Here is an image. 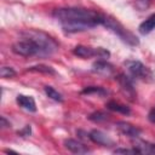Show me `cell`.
<instances>
[{"label":"cell","instance_id":"obj_7","mask_svg":"<svg viewBox=\"0 0 155 155\" xmlns=\"http://www.w3.org/2000/svg\"><path fill=\"white\" fill-rule=\"evenodd\" d=\"M88 139H91L93 143H97V144L103 145V147L114 145V140L111 138H109V136H107L104 132H102L99 130H92L88 133Z\"/></svg>","mask_w":155,"mask_h":155},{"label":"cell","instance_id":"obj_11","mask_svg":"<svg viewBox=\"0 0 155 155\" xmlns=\"http://www.w3.org/2000/svg\"><path fill=\"white\" fill-rule=\"evenodd\" d=\"M73 53L80 58H91V57H97L98 56V50L93 48V47H88V46H82V45H78L74 47Z\"/></svg>","mask_w":155,"mask_h":155},{"label":"cell","instance_id":"obj_23","mask_svg":"<svg viewBox=\"0 0 155 155\" xmlns=\"http://www.w3.org/2000/svg\"><path fill=\"white\" fill-rule=\"evenodd\" d=\"M0 122H1V124H0V126H1V127H4V128H5V127H10V126H11L10 121H7V120L5 119V116H1V117H0Z\"/></svg>","mask_w":155,"mask_h":155},{"label":"cell","instance_id":"obj_12","mask_svg":"<svg viewBox=\"0 0 155 155\" xmlns=\"http://www.w3.org/2000/svg\"><path fill=\"white\" fill-rule=\"evenodd\" d=\"M134 145L133 148L138 150L139 154H155V144L140 140L138 138H134Z\"/></svg>","mask_w":155,"mask_h":155},{"label":"cell","instance_id":"obj_2","mask_svg":"<svg viewBox=\"0 0 155 155\" xmlns=\"http://www.w3.org/2000/svg\"><path fill=\"white\" fill-rule=\"evenodd\" d=\"M58 48L57 42L45 33L28 30L23 38L12 45V52L22 57H47Z\"/></svg>","mask_w":155,"mask_h":155},{"label":"cell","instance_id":"obj_13","mask_svg":"<svg viewBox=\"0 0 155 155\" xmlns=\"http://www.w3.org/2000/svg\"><path fill=\"white\" fill-rule=\"evenodd\" d=\"M155 29V13H153L151 16H149L144 22H142L138 27V30L142 35L149 34L150 31H153Z\"/></svg>","mask_w":155,"mask_h":155},{"label":"cell","instance_id":"obj_22","mask_svg":"<svg viewBox=\"0 0 155 155\" xmlns=\"http://www.w3.org/2000/svg\"><path fill=\"white\" fill-rule=\"evenodd\" d=\"M30 126L29 125H27L22 131H18V134L19 136H22V137H28V136H30Z\"/></svg>","mask_w":155,"mask_h":155},{"label":"cell","instance_id":"obj_3","mask_svg":"<svg viewBox=\"0 0 155 155\" xmlns=\"http://www.w3.org/2000/svg\"><path fill=\"white\" fill-rule=\"evenodd\" d=\"M101 25H103L107 29H109L110 31H113L115 35H117L124 42H126L130 46H137L139 44V40L137 39L136 35H133L127 28H125L117 19H115V18L108 16V15L102 13Z\"/></svg>","mask_w":155,"mask_h":155},{"label":"cell","instance_id":"obj_15","mask_svg":"<svg viewBox=\"0 0 155 155\" xmlns=\"http://www.w3.org/2000/svg\"><path fill=\"white\" fill-rule=\"evenodd\" d=\"M82 94H97V96H107L109 92L107 90H104L103 87H99V86H88V87H85L82 91H81Z\"/></svg>","mask_w":155,"mask_h":155},{"label":"cell","instance_id":"obj_24","mask_svg":"<svg viewBox=\"0 0 155 155\" xmlns=\"http://www.w3.org/2000/svg\"><path fill=\"white\" fill-rule=\"evenodd\" d=\"M148 119H149V121L150 122H153V124H155V107L149 111V115H148Z\"/></svg>","mask_w":155,"mask_h":155},{"label":"cell","instance_id":"obj_5","mask_svg":"<svg viewBox=\"0 0 155 155\" xmlns=\"http://www.w3.org/2000/svg\"><path fill=\"white\" fill-rule=\"evenodd\" d=\"M119 85H120V90L121 92L130 99V101H136V91H134V87H133V82H132V79L130 76H127L126 74H119L117 78H116Z\"/></svg>","mask_w":155,"mask_h":155},{"label":"cell","instance_id":"obj_8","mask_svg":"<svg viewBox=\"0 0 155 155\" xmlns=\"http://www.w3.org/2000/svg\"><path fill=\"white\" fill-rule=\"evenodd\" d=\"M115 126L122 134H125L127 137H131V138H138L140 132H142L138 127H136V126H133V125H131L126 121H117L115 124Z\"/></svg>","mask_w":155,"mask_h":155},{"label":"cell","instance_id":"obj_1","mask_svg":"<svg viewBox=\"0 0 155 155\" xmlns=\"http://www.w3.org/2000/svg\"><path fill=\"white\" fill-rule=\"evenodd\" d=\"M52 16L61 23L65 33L85 31L99 25L102 21V13L81 7L56 8L52 12Z\"/></svg>","mask_w":155,"mask_h":155},{"label":"cell","instance_id":"obj_14","mask_svg":"<svg viewBox=\"0 0 155 155\" xmlns=\"http://www.w3.org/2000/svg\"><path fill=\"white\" fill-rule=\"evenodd\" d=\"M107 108L109 110H113V111H116V113H121L124 115H130L131 114V109L125 105V104H120L115 101H110L107 103Z\"/></svg>","mask_w":155,"mask_h":155},{"label":"cell","instance_id":"obj_18","mask_svg":"<svg viewBox=\"0 0 155 155\" xmlns=\"http://www.w3.org/2000/svg\"><path fill=\"white\" fill-rule=\"evenodd\" d=\"M16 75V71L11 68V67H1L0 69V76L2 79H8V78H13Z\"/></svg>","mask_w":155,"mask_h":155},{"label":"cell","instance_id":"obj_21","mask_svg":"<svg viewBox=\"0 0 155 155\" xmlns=\"http://www.w3.org/2000/svg\"><path fill=\"white\" fill-rule=\"evenodd\" d=\"M115 154H139L137 149H125V148H117L114 150Z\"/></svg>","mask_w":155,"mask_h":155},{"label":"cell","instance_id":"obj_10","mask_svg":"<svg viewBox=\"0 0 155 155\" xmlns=\"http://www.w3.org/2000/svg\"><path fill=\"white\" fill-rule=\"evenodd\" d=\"M16 102L21 108H23V109H25L28 111H31V113L36 111V103H35V101H34V98L31 96L18 94L16 97Z\"/></svg>","mask_w":155,"mask_h":155},{"label":"cell","instance_id":"obj_19","mask_svg":"<svg viewBox=\"0 0 155 155\" xmlns=\"http://www.w3.org/2000/svg\"><path fill=\"white\" fill-rule=\"evenodd\" d=\"M107 117H108V115H107L105 113H103V111H96V113H93V114H91V115L88 116V119H90L91 121H93V122L104 121V120H107Z\"/></svg>","mask_w":155,"mask_h":155},{"label":"cell","instance_id":"obj_16","mask_svg":"<svg viewBox=\"0 0 155 155\" xmlns=\"http://www.w3.org/2000/svg\"><path fill=\"white\" fill-rule=\"evenodd\" d=\"M44 91H45V93L47 94L48 98H51V99H53L56 102H63V96L57 90H54L52 86H45Z\"/></svg>","mask_w":155,"mask_h":155},{"label":"cell","instance_id":"obj_9","mask_svg":"<svg viewBox=\"0 0 155 155\" xmlns=\"http://www.w3.org/2000/svg\"><path fill=\"white\" fill-rule=\"evenodd\" d=\"M64 147L70 150L71 153H75V154H86V153H90V149L81 142L79 140H75V139H65L64 140Z\"/></svg>","mask_w":155,"mask_h":155},{"label":"cell","instance_id":"obj_17","mask_svg":"<svg viewBox=\"0 0 155 155\" xmlns=\"http://www.w3.org/2000/svg\"><path fill=\"white\" fill-rule=\"evenodd\" d=\"M29 71H39V73H45V74H50V75H56V70L52 67L48 65H44V64H38L34 67L28 68Z\"/></svg>","mask_w":155,"mask_h":155},{"label":"cell","instance_id":"obj_4","mask_svg":"<svg viewBox=\"0 0 155 155\" xmlns=\"http://www.w3.org/2000/svg\"><path fill=\"white\" fill-rule=\"evenodd\" d=\"M124 64L127 68V70L130 71V74L132 75V78L138 79V80H143L147 82L154 81V75H153L151 70L147 65H144L142 62L134 61V59H128Z\"/></svg>","mask_w":155,"mask_h":155},{"label":"cell","instance_id":"obj_6","mask_svg":"<svg viewBox=\"0 0 155 155\" xmlns=\"http://www.w3.org/2000/svg\"><path fill=\"white\" fill-rule=\"evenodd\" d=\"M92 71L103 76H110L111 74H114L115 69L114 65L107 62L105 59H98L92 64Z\"/></svg>","mask_w":155,"mask_h":155},{"label":"cell","instance_id":"obj_20","mask_svg":"<svg viewBox=\"0 0 155 155\" xmlns=\"http://www.w3.org/2000/svg\"><path fill=\"white\" fill-rule=\"evenodd\" d=\"M150 4H151V0H136V6L140 11L148 8L150 6Z\"/></svg>","mask_w":155,"mask_h":155}]
</instances>
